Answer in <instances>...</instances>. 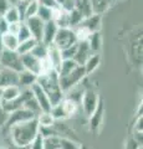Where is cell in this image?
Listing matches in <instances>:
<instances>
[{
  "mask_svg": "<svg viewBox=\"0 0 143 149\" xmlns=\"http://www.w3.org/2000/svg\"><path fill=\"white\" fill-rule=\"evenodd\" d=\"M82 144L70 137L50 136L44 138V149H80Z\"/></svg>",
  "mask_w": 143,
  "mask_h": 149,
  "instance_id": "5b68a950",
  "label": "cell"
},
{
  "mask_svg": "<svg viewBox=\"0 0 143 149\" xmlns=\"http://www.w3.org/2000/svg\"><path fill=\"white\" fill-rule=\"evenodd\" d=\"M36 83H38V85L45 91L46 95H47L50 103H51V107L60 103L63 97H65L63 92L61 91V88H60L59 73L55 71V70H52L51 72H49L46 74L38 76Z\"/></svg>",
  "mask_w": 143,
  "mask_h": 149,
  "instance_id": "7a4b0ae2",
  "label": "cell"
},
{
  "mask_svg": "<svg viewBox=\"0 0 143 149\" xmlns=\"http://www.w3.org/2000/svg\"><path fill=\"white\" fill-rule=\"evenodd\" d=\"M36 120H38V124L40 128H51L56 123V119L54 118L51 112H41L36 117Z\"/></svg>",
  "mask_w": 143,
  "mask_h": 149,
  "instance_id": "603a6c76",
  "label": "cell"
},
{
  "mask_svg": "<svg viewBox=\"0 0 143 149\" xmlns=\"http://www.w3.org/2000/svg\"><path fill=\"white\" fill-rule=\"evenodd\" d=\"M8 1H9V4H10V5H11V6H15V5H16V4H17V3H19V1H20V0H8Z\"/></svg>",
  "mask_w": 143,
  "mask_h": 149,
  "instance_id": "b9f144b4",
  "label": "cell"
},
{
  "mask_svg": "<svg viewBox=\"0 0 143 149\" xmlns=\"http://www.w3.org/2000/svg\"><path fill=\"white\" fill-rule=\"evenodd\" d=\"M75 9L82 15V17H89L92 14V8L90 0H75Z\"/></svg>",
  "mask_w": 143,
  "mask_h": 149,
  "instance_id": "cb8c5ba5",
  "label": "cell"
},
{
  "mask_svg": "<svg viewBox=\"0 0 143 149\" xmlns=\"http://www.w3.org/2000/svg\"><path fill=\"white\" fill-rule=\"evenodd\" d=\"M22 1H26V3H29V1H33V0H22Z\"/></svg>",
  "mask_w": 143,
  "mask_h": 149,
  "instance_id": "ee69618b",
  "label": "cell"
},
{
  "mask_svg": "<svg viewBox=\"0 0 143 149\" xmlns=\"http://www.w3.org/2000/svg\"><path fill=\"white\" fill-rule=\"evenodd\" d=\"M38 9H39V3L36 0H33V1H29L26 5V10H25V16H24V21L29 17L36 16L38 14Z\"/></svg>",
  "mask_w": 143,
  "mask_h": 149,
  "instance_id": "1f68e13d",
  "label": "cell"
},
{
  "mask_svg": "<svg viewBox=\"0 0 143 149\" xmlns=\"http://www.w3.org/2000/svg\"><path fill=\"white\" fill-rule=\"evenodd\" d=\"M16 37H17V40H19V42H22V41H26V40H29V39H31V37H33L24 21H21L20 29H19V31H17Z\"/></svg>",
  "mask_w": 143,
  "mask_h": 149,
  "instance_id": "d6a6232c",
  "label": "cell"
},
{
  "mask_svg": "<svg viewBox=\"0 0 143 149\" xmlns=\"http://www.w3.org/2000/svg\"><path fill=\"white\" fill-rule=\"evenodd\" d=\"M1 41H3V47L4 50L9 51H16L17 45H19V40H17L16 35H13L10 32L1 35Z\"/></svg>",
  "mask_w": 143,
  "mask_h": 149,
  "instance_id": "7402d4cb",
  "label": "cell"
},
{
  "mask_svg": "<svg viewBox=\"0 0 143 149\" xmlns=\"http://www.w3.org/2000/svg\"><path fill=\"white\" fill-rule=\"evenodd\" d=\"M15 85H17V73L11 71V70L1 67V70H0V90L8 86Z\"/></svg>",
  "mask_w": 143,
  "mask_h": 149,
  "instance_id": "2e32d148",
  "label": "cell"
},
{
  "mask_svg": "<svg viewBox=\"0 0 143 149\" xmlns=\"http://www.w3.org/2000/svg\"><path fill=\"white\" fill-rule=\"evenodd\" d=\"M29 149H44V137L41 136V133H39L34 141L30 143Z\"/></svg>",
  "mask_w": 143,
  "mask_h": 149,
  "instance_id": "e575fe53",
  "label": "cell"
},
{
  "mask_svg": "<svg viewBox=\"0 0 143 149\" xmlns=\"http://www.w3.org/2000/svg\"><path fill=\"white\" fill-rule=\"evenodd\" d=\"M91 55H92V51L90 49L89 44H87V41H78L76 54L73 56V61L77 65H80V66H84Z\"/></svg>",
  "mask_w": 143,
  "mask_h": 149,
  "instance_id": "4fadbf2b",
  "label": "cell"
},
{
  "mask_svg": "<svg viewBox=\"0 0 143 149\" xmlns=\"http://www.w3.org/2000/svg\"><path fill=\"white\" fill-rule=\"evenodd\" d=\"M36 80H38L36 74L31 73L29 71H25V70H22L20 73H17V86H19L21 90L30 88L34 83H36Z\"/></svg>",
  "mask_w": 143,
  "mask_h": 149,
  "instance_id": "ac0fdd59",
  "label": "cell"
},
{
  "mask_svg": "<svg viewBox=\"0 0 143 149\" xmlns=\"http://www.w3.org/2000/svg\"><path fill=\"white\" fill-rule=\"evenodd\" d=\"M20 24L21 22H16V24H9V29H8V32H10L13 35H16L17 31L20 29Z\"/></svg>",
  "mask_w": 143,
  "mask_h": 149,
  "instance_id": "ab89813d",
  "label": "cell"
},
{
  "mask_svg": "<svg viewBox=\"0 0 143 149\" xmlns=\"http://www.w3.org/2000/svg\"><path fill=\"white\" fill-rule=\"evenodd\" d=\"M9 29V22L4 19L3 16H0V34H6Z\"/></svg>",
  "mask_w": 143,
  "mask_h": 149,
  "instance_id": "74e56055",
  "label": "cell"
},
{
  "mask_svg": "<svg viewBox=\"0 0 143 149\" xmlns=\"http://www.w3.org/2000/svg\"><path fill=\"white\" fill-rule=\"evenodd\" d=\"M78 42L75 35V31L70 27H59V30L56 32V36H55L54 40V45L56 46L59 50H65L68 49L71 46L76 45Z\"/></svg>",
  "mask_w": 143,
  "mask_h": 149,
  "instance_id": "8992f818",
  "label": "cell"
},
{
  "mask_svg": "<svg viewBox=\"0 0 143 149\" xmlns=\"http://www.w3.org/2000/svg\"><path fill=\"white\" fill-rule=\"evenodd\" d=\"M29 90L31 92V95H33L34 100L36 101V103L39 104L41 112H50L51 111L52 107H51V103H50L49 97H47V95L45 93V91L43 90V88L38 85V83H34Z\"/></svg>",
  "mask_w": 143,
  "mask_h": 149,
  "instance_id": "8fae6325",
  "label": "cell"
},
{
  "mask_svg": "<svg viewBox=\"0 0 143 149\" xmlns=\"http://www.w3.org/2000/svg\"><path fill=\"white\" fill-rule=\"evenodd\" d=\"M0 70H1V63H0Z\"/></svg>",
  "mask_w": 143,
  "mask_h": 149,
  "instance_id": "bcb514c9",
  "label": "cell"
},
{
  "mask_svg": "<svg viewBox=\"0 0 143 149\" xmlns=\"http://www.w3.org/2000/svg\"><path fill=\"white\" fill-rule=\"evenodd\" d=\"M77 66H80V65H77L75 61H73V60H62L61 66H60L59 71H57L59 77L66 76V74H68L70 72H72Z\"/></svg>",
  "mask_w": 143,
  "mask_h": 149,
  "instance_id": "4316f807",
  "label": "cell"
},
{
  "mask_svg": "<svg viewBox=\"0 0 143 149\" xmlns=\"http://www.w3.org/2000/svg\"><path fill=\"white\" fill-rule=\"evenodd\" d=\"M113 0H90L92 13L96 15H102L105 11H107Z\"/></svg>",
  "mask_w": 143,
  "mask_h": 149,
  "instance_id": "44dd1931",
  "label": "cell"
},
{
  "mask_svg": "<svg viewBox=\"0 0 143 149\" xmlns=\"http://www.w3.org/2000/svg\"><path fill=\"white\" fill-rule=\"evenodd\" d=\"M141 149H142V148H141Z\"/></svg>",
  "mask_w": 143,
  "mask_h": 149,
  "instance_id": "7dc6e473",
  "label": "cell"
},
{
  "mask_svg": "<svg viewBox=\"0 0 143 149\" xmlns=\"http://www.w3.org/2000/svg\"><path fill=\"white\" fill-rule=\"evenodd\" d=\"M36 16H38L43 22L51 21V20H52V9L39 5L38 14H36Z\"/></svg>",
  "mask_w": 143,
  "mask_h": 149,
  "instance_id": "4dcf8cb0",
  "label": "cell"
},
{
  "mask_svg": "<svg viewBox=\"0 0 143 149\" xmlns=\"http://www.w3.org/2000/svg\"><path fill=\"white\" fill-rule=\"evenodd\" d=\"M21 63H22V67H24L25 71H29L31 73L36 74V76H39V74H40L41 60L36 58L35 56H33L31 54L22 55L21 56Z\"/></svg>",
  "mask_w": 143,
  "mask_h": 149,
  "instance_id": "5bb4252c",
  "label": "cell"
},
{
  "mask_svg": "<svg viewBox=\"0 0 143 149\" xmlns=\"http://www.w3.org/2000/svg\"><path fill=\"white\" fill-rule=\"evenodd\" d=\"M141 148H142L141 144L131 137V138L127 139V142H126V144H124V148L123 149H141Z\"/></svg>",
  "mask_w": 143,
  "mask_h": 149,
  "instance_id": "d590c367",
  "label": "cell"
},
{
  "mask_svg": "<svg viewBox=\"0 0 143 149\" xmlns=\"http://www.w3.org/2000/svg\"><path fill=\"white\" fill-rule=\"evenodd\" d=\"M76 50H77V44L71 46L68 49H65L61 51V56H62V60H73V56L76 54Z\"/></svg>",
  "mask_w": 143,
  "mask_h": 149,
  "instance_id": "836d02e7",
  "label": "cell"
},
{
  "mask_svg": "<svg viewBox=\"0 0 143 149\" xmlns=\"http://www.w3.org/2000/svg\"><path fill=\"white\" fill-rule=\"evenodd\" d=\"M100 62H101L100 55L98 54H92L89 57V60H87V61L85 62V65H84L86 76H87V74H91L92 72H93L95 70L100 66Z\"/></svg>",
  "mask_w": 143,
  "mask_h": 149,
  "instance_id": "484cf974",
  "label": "cell"
},
{
  "mask_svg": "<svg viewBox=\"0 0 143 149\" xmlns=\"http://www.w3.org/2000/svg\"><path fill=\"white\" fill-rule=\"evenodd\" d=\"M36 41L35 39H29V40H26V41H22V42H19V45H17V49H16V52L19 54L20 56L22 55H26V54H30L31 52V50L34 49V46L36 45Z\"/></svg>",
  "mask_w": 143,
  "mask_h": 149,
  "instance_id": "83f0119b",
  "label": "cell"
},
{
  "mask_svg": "<svg viewBox=\"0 0 143 149\" xmlns=\"http://www.w3.org/2000/svg\"><path fill=\"white\" fill-rule=\"evenodd\" d=\"M85 77H86V72H85L84 66H77L72 72L66 74V76L59 77L60 88L63 92V95H66V93H68L75 87L81 85V82Z\"/></svg>",
  "mask_w": 143,
  "mask_h": 149,
  "instance_id": "277c9868",
  "label": "cell"
},
{
  "mask_svg": "<svg viewBox=\"0 0 143 149\" xmlns=\"http://www.w3.org/2000/svg\"><path fill=\"white\" fill-rule=\"evenodd\" d=\"M30 54L33 56H35L36 58L44 60V58H46V56H47V46H46L45 44H43L41 41H38L36 45L34 46V49L31 50Z\"/></svg>",
  "mask_w": 143,
  "mask_h": 149,
  "instance_id": "f546056e",
  "label": "cell"
},
{
  "mask_svg": "<svg viewBox=\"0 0 143 149\" xmlns=\"http://www.w3.org/2000/svg\"><path fill=\"white\" fill-rule=\"evenodd\" d=\"M39 3V5L41 6H46V8H50V9H55L57 8V3L56 0H36Z\"/></svg>",
  "mask_w": 143,
  "mask_h": 149,
  "instance_id": "8d00e7d4",
  "label": "cell"
},
{
  "mask_svg": "<svg viewBox=\"0 0 143 149\" xmlns=\"http://www.w3.org/2000/svg\"><path fill=\"white\" fill-rule=\"evenodd\" d=\"M98 101H100V97L95 90L89 88V90L84 91V93L81 96V100H80V103H81L82 111H84L86 117H90L93 113V111L96 109V107L98 104Z\"/></svg>",
  "mask_w": 143,
  "mask_h": 149,
  "instance_id": "ba28073f",
  "label": "cell"
},
{
  "mask_svg": "<svg viewBox=\"0 0 143 149\" xmlns=\"http://www.w3.org/2000/svg\"><path fill=\"white\" fill-rule=\"evenodd\" d=\"M87 44H89L92 54H98V51L101 50V45H102V37H101L100 31L92 32L87 39Z\"/></svg>",
  "mask_w": 143,
  "mask_h": 149,
  "instance_id": "d4e9b609",
  "label": "cell"
},
{
  "mask_svg": "<svg viewBox=\"0 0 143 149\" xmlns=\"http://www.w3.org/2000/svg\"><path fill=\"white\" fill-rule=\"evenodd\" d=\"M0 63H1V67L11 70L16 73H20L24 70L21 63V56L16 51L3 50V52L0 54Z\"/></svg>",
  "mask_w": 143,
  "mask_h": 149,
  "instance_id": "52a82bcc",
  "label": "cell"
},
{
  "mask_svg": "<svg viewBox=\"0 0 143 149\" xmlns=\"http://www.w3.org/2000/svg\"><path fill=\"white\" fill-rule=\"evenodd\" d=\"M77 109H78V102L65 96L62 98V101L60 103H57L56 106H54L50 112H51V114L54 116V118L56 120H62V119H66V118H70L72 116H75Z\"/></svg>",
  "mask_w": 143,
  "mask_h": 149,
  "instance_id": "3957f363",
  "label": "cell"
},
{
  "mask_svg": "<svg viewBox=\"0 0 143 149\" xmlns=\"http://www.w3.org/2000/svg\"><path fill=\"white\" fill-rule=\"evenodd\" d=\"M25 25L29 29L33 39H35L36 41H41V37H43V30H44V25L45 22H43L38 16H33L29 17L24 21Z\"/></svg>",
  "mask_w": 143,
  "mask_h": 149,
  "instance_id": "7c38bea8",
  "label": "cell"
},
{
  "mask_svg": "<svg viewBox=\"0 0 143 149\" xmlns=\"http://www.w3.org/2000/svg\"><path fill=\"white\" fill-rule=\"evenodd\" d=\"M46 58L50 61V63L52 65V68L55 71H59L60 66H61L62 62V56H61V50H59L54 44L47 46V56Z\"/></svg>",
  "mask_w": 143,
  "mask_h": 149,
  "instance_id": "e0dca14e",
  "label": "cell"
},
{
  "mask_svg": "<svg viewBox=\"0 0 143 149\" xmlns=\"http://www.w3.org/2000/svg\"><path fill=\"white\" fill-rule=\"evenodd\" d=\"M9 149H29V147H17V146H15V144H13L10 142V148Z\"/></svg>",
  "mask_w": 143,
  "mask_h": 149,
  "instance_id": "60d3db41",
  "label": "cell"
},
{
  "mask_svg": "<svg viewBox=\"0 0 143 149\" xmlns=\"http://www.w3.org/2000/svg\"><path fill=\"white\" fill-rule=\"evenodd\" d=\"M10 142L17 147H29L35 137L40 133V127L36 118L15 124L8 129Z\"/></svg>",
  "mask_w": 143,
  "mask_h": 149,
  "instance_id": "6da1fadb",
  "label": "cell"
},
{
  "mask_svg": "<svg viewBox=\"0 0 143 149\" xmlns=\"http://www.w3.org/2000/svg\"><path fill=\"white\" fill-rule=\"evenodd\" d=\"M103 116H105V104H103V100L100 98L96 109L93 111V113L89 117L90 130L91 132H93L95 134H97L100 132L101 125H102V122H103Z\"/></svg>",
  "mask_w": 143,
  "mask_h": 149,
  "instance_id": "30bf717a",
  "label": "cell"
},
{
  "mask_svg": "<svg viewBox=\"0 0 143 149\" xmlns=\"http://www.w3.org/2000/svg\"><path fill=\"white\" fill-rule=\"evenodd\" d=\"M3 17L9 22V24H16V22H21V19L19 15L16 6H10L6 10V13L3 15Z\"/></svg>",
  "mask_w": 143,
  "mask_h": 149,
  "instance_id": "f1b7e54d",
  "label": "cell"
},
{
  "mask_svg": "<svg viewBox=\"0 0 143 149\" xmlns=\"http://www.w3.org/2000/svg\"><path fill=\"white\" fill-rule=\"evenodd\" d=\"M57 30H59V26L55 24L52 20L45 22L44 30H43V37H41V42L45 44L46 46L51 45L54 42V40H55V36H56Z\"/></svg>",
  "mask_w": 143,
  "mask_h": 149,
  "instance_id": "9a60e30c",
  "label": "cell"
},
{
  "mask_svg": "<svg viewBox=\"0 0 143 149\" xmlns=\"http://www.w3.org/2000/svg\"><path fill=\"white\" fill-rule=\"evenodd\" d=\"M80 149H89V148L85 147V146H81V148H80Z\"/></svg>",
  "mask_w": 143,
  "mask_h": 149,
  "instance_id": "7bdbcfd3",
  "label": "cell"
},
{
  "mask_svg": "<svg viewBox=\"0 0 143 149\" xmlns=\"http://www.w3.org/2000/svg\"><path fill=\"white\" fill-rule=\"evenodd\" d=\"M0 149H5V148H3V147H0Z\"/></svg>",
  "mask_w": 143,
  "mask_h": 149,
  "instance_id": "f6af8a7d",
  "label": "cell"
},
{
  "mask_svg": "<svg viewBox=\"0 0 143 149\" xmlns=\"http://www.w3.org/2000/svg\"><path fill=\"white\" fill-rule=\"evenodd\" d=\"M33 118H36L35 116L29 112L25 108H20V109H16L11 112V113L8 114V118H6V122H5V125L3 128H6L9 129L10 127L15 124H19V123H22V122H26L29 119H33Z\"/></svg>",
  "mask_w": 143,
  "mask_h": 149,
  "instance_id": "9c48e42d",
  "label": "cell"
},
{
  "mask_svg": "<svg viewBox=\"0 0 143 149\" xmlns=\"http://www.w3.org/2000/svg\"><path fill=\"white\" fill-rule=\"evenodd\" d=\"M21 88L15 85V86H8L1 90V102H9L17 98L21 95Z\"/></svg>",
  "mask_w": 143,
  "mask_h": 149,
  "instance_id": "ffe728a7",
  "label": "cell"
},
{
  "mask_svg": "<svg viewBox=\"0 0 143 149\" xmlns=\"http://www.w3.org/2000/svg\"><path fill=\"white\" fill-rule=\"evenodd\" d=\"M101 24H102V19H101V15H96V14H92L91 16L85 17L84 20L81 21V26L86 27L91 34L92 32H97L101 29Z\"/></svg>",
  "mask_w": 143,
  "mask_h": 149,
  "instance_id": "d6986e66",
  "label": "cell"
},
{
  "mask_svg": "<svg viewBox=\"0 0 143 149\" xmlns=\"http://www.w3.org/2000/svg\"><path fill=\"white\" fill-rule=\"evenodd\" d=\"M10 6H11V5L9 4L8 0H0V16H3Z\"/></svg>",
  "mask_w": 143,
  "mask_h": 149,
  "instance_id": "f35d334b",
  "label": "cell"
}]
</instances>
